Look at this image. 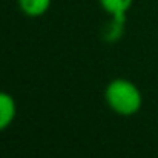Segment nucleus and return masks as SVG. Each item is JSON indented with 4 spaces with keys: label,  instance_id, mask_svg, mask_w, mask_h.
Returning <instances> with one entry per match:
<instances>
[{
    "label": "nucleus",
    "instance_id": "obj_1",
    "mask_svg": "<svg viewBox=\"0 0 158 158\" xmlns=\"http://www.w3.org/2000/svg\"><path fill=\"white\" fill-rule=\"evenodd\" d=\"M105 102L112 112L123 117H131L140 112L143 106V94L134 81L118 77L107 83Z\"/></svg>",
    "mask_w": 158,
    "mask_h": 158
},
{
    "label": "nucleus",
    "instance_id": "obj_2",
    "mask_svg": "<svg viewBox=\"0 0 158 158\" xmlns=\"http://www.w3.org/2000/svg\"><path fill=\"white\" fill-rule=\"evenodd\" d=\"M17 117V102L5 91H0V132L6 131Z\"/></svg>",
    "mask_w": 158,
    "mask_h": 158
},
{
    "label": "nucleus",
    "instance_id": "obj_3",
    "mask_svg": "<svg viewBox=\"0 0 158 158\" xmlns=\"http://www.w3.org/2000/svg\"><path fill=\"white\" fill-rule=\"evenodd\" d=\"M98 3L110 19L126 22L127 12L131 11L134 0H98Z\"/></svg>",
    "mask_w": 158,
    "mask_h": 158
},
{
    "label": "nucleus",
    "instance_id": "obj_4",
    "mask_svg": "<svg viewBox=\"0 0 158 158\" xmlns=\"http://www.w3.org/2000/svg\"><path fill=\"white\" fill-rule=\"evenodd\" d=\"M17 5L26 17L37 19L49 11L52 0H17Z\"/></svg>",
    "mask_w": 158,
    "mask_h": 158
},
{
    "label": "nucleus",
    "instance_id": "obj_5",
    "mask_svg": "<svg viewBox=\"0 0 158 158\" xmlns=\"http://www.w3.org/2000/svg\"><path fill=\"white\" fill-rule=\"evenodd\" d=\"M124 28H126V22H120V20L110 19V20L106 23L105 29H103V37H105V40L109 42V43H114V42L120 40V39L123 37Z\"/></svg>",
    "mask_w": 158,
    "mask_h": 158
}]
</instances>
